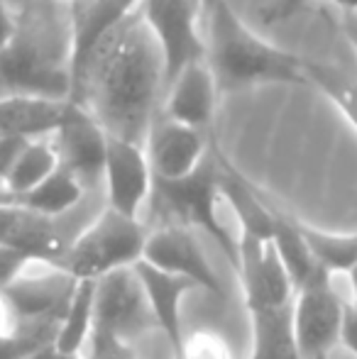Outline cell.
Segmentation results:
<instances>
[{
    "instance_id": "1",
    "label": "cell",
    "mask_w": 357,
    "mask_h": 359,
    "mask_svg": "<svg viewBox=\"0 0 357 359\" xmlns=\"http://www.w3.org/2000/svg\"><path fill=\"white\" fill-rule=\"evenodd\" d=\"M69 100L86 108L110 137L144 144L164 100V62L140 13L95 49Z\"/></svg>"
},
{
    "instance_id": "2",
    "label": "cell",
    "mask_w": 357,
    "mask_h": 359,
    "mask_svg": "<svg viewBox=\"0 0 357 359\" xmlns=\"http://www.w3.org/2000/svg\"><path fill=\"white\" fill-rule=\"evenodd\" d=\"M206 62L220 93L250 86H309L306 59H299L260 37L228 0L203 13Z\"/></svg>"
},
{
    "instance_id": "3",
    "label": "cell",
    "mask_w": 357,
    "mask_h": 359,
    "mask_svg": "<svg viewBox=\"0 0 357 359\" xmlns=\"http://www.w3.org/2000/svg\"><path fill=\"white\" fill-rule=\"evenodd\" d=\"M0 86L3 95L72 98L69 44H57V29L44 15H20L18 37L0 54Z\"/></svg>"
},
{
    "instance_id": "4",
    "label": "cell",
    "mask_w": 357,
    "mask_h": 359,
    "mask_svg": "<svg viewBox=\"0 0 357 359\" xmlns=\"http://www.w3.org/2000/svg\"><path fill=\"white\" fill-rule=\"evenodd\" d=\"M149 230L142 220L103 208L69 245L59 269L76 281H98L120 269H133L144 257Z\"/></svg>"
},
{
    "instance_id": "5",
    "label": "cell",
    "mask_w": 357,
    "mask_h": 359,
    "mask_svg": "<svg viewBox=\"0 0 357 359\" xmlns=\"http://www.w3.org/2000/svg\"><path fill=\"white\" fill-rule=\"evenodd\" d=\"M154 196L164 203V208L177 217L179 225L201 227L208 232L220 250L228 255L233 266L240 264V240L233 235L230 225L223 220V194H220V156L208 154V159L194 171L177 181H154Z\"/></svg>"
},
{
    "instance_id": "6",
    "label": "cell",
    "mask_w": 357,
    "mask_h": 359,
    "mask_svg": "<svg viewBox=\"0 0 357 359\" xmlns=\"http://www.w3.org/2000/svg\"><path fill=\"white\" fill-rule=\"evenodd\" d=\"M164 62V90L181 69L206 59V34L198 29L196 0H142L137 8Z\"/></svg>"
},
{
    "instance_id": "7",
    "label": "cell",
    "mask_w": 357,
    "mask_h": 359,
    "mask_svg": "<svg viewBox=\"0 0 357 359\" xmlns=\"http://www.w3.org/2000/svg\"><path fill=\"white\" fill-rule=\"evenodd\" d=\"M348 298L335 291L333 276L318 269L294 296V332L301 359H325L340 345Z\"/></svg>"
},
{
    "instance_id": "8",
    "label": "cell",
    "mask_w": 357,
    "mask_h": 359,
    "mask_svg": "<svg viewBox=\"0 0 357 359\" xmlns=\"http://www.w3.org/2000/svg\"><path fill=\"white\" fill-rule=\"evenodd\" d=\"M152 330H157V320L135 266L113 271L95 281L93 332L120 337L135 345L137 337Z\"/></svg>"
},
{
    "instance_id": "9",
    "label": "cell",
    "mask_w": 357,
    "mask_h": 359,
    "mask_svg": "<svg viewBox=\"0 0 357 359\" xmlns=\"http://www.w3.org/2000/svg\"><path fill=\"white\" fill-rule=\"evenodd\" d=\"M105 208L140 220V213L154 194V171L144 144L110 137L103 166Z\"/></svg>"
},
{
    "instance_id": "10",
    "label": "cell",
    "mask_w": 357,
    "mask_h": 359,
    "mask_svg": "<svg viewBox=\"0 0 357 359\" xmlns=\"http://www.w3.org/2000/svg\"><path fill=\"white\" fill-rule=\"evenodd\" d=\"M142 262L157 266L159 271L191 281L196 288H203V291L213 293L218 301H225L223 281L218 279L210 262L206 259L191 227L169 222L157 230H149Z\"/></svg>"
},
{
    "instance_id": "11",
    "label": "cell",
    "mask_w": 357,
    "mask_h": 359,
    "mask_svg": "<svg viewBox=\"0 0 357 359\" xmlns=\"http://www.w3.org/2000/svg\"><path fill=\"white\" fill-rule=\"evenodd\" d=\"M59 166L67 169L86 191L103 184L108 133L86 108L69 100V113L52 135Z\"/></svg>"
},
{
    "instance_id": "12",
    "label": "cell",
    "mask_w": 357,
    "mask_h": 359,
    "mask_svg": "<svg viewBox=\"0 0 357 359\" xmlns=\"http://www.w3.org/2000/svg\"><path fill=\"white\" fill-rule=\"evenodd\" d=\"M76 237V232L69 230L67 217L52 220V217L32 213L25 205L15 203L13 196L0 203V245L22 252L32 262L59 266L69 245Z\"/></svg>"
},
{
    "instance_id": "13",
    "label": "cell",
    "mask_w": 357,
    "mask_h": 359,
    "mask_svg": "<svg viewBox=\"0 0 357 359\" xmlns=\"http://www.w3.org/2000/svg\"><path fill=\"white\" fill-rule=\"evenodd\" d=\"M142 0H72L69 3V69L72 88L95 49L123 27Z\"/></svg>"
},
{
    "instance_id": "14",
    "label": "cell",
    "mask_w": 357,
    "mask_h": 359,
    "mask_svg": "<svg viewBox=\"0 0 357 359\" xmlns=\"http://www.w3.org/2000/svg\"><path fill=\"white\" fill-rule=\"evenodd\" d=\"M238 274L250 313L271 311V308H284L294 303V281L269 240L243 237Z\"/></svg>"
},
{
    "instance_id": "15",
    "label": "cell",
    "mask_w": 357,
    "mask_h": 359,
    "mask_svg": "<svg viewBox=\"0 0 357 359\" xmlns=\"http://www.w3.org/2000/svg\"><path fill=\"white\" fill-rule=\"evenodd\" d=\"M154 181H177L194 174L208 159V144L201 130L159 115L144 140Z\"/></svg>"
},
{
    "instance_id": "16",
    "label": "cell",
    "mask_w": 357,
    "mask_h": 359,
    "mask_svg": "<svg viewBox=\"0 0 357 359\" xmlns=\"http://www.w3.org/2000/svg\"><path fill=\"white\" fill-rule=\"evenodd\" d=\"M218 83L210 72L208 62L189 64L174 76V81L164 90L162 115L174 123H181L186 128H194L206 133L215 115V103H218Z\"/></svg>"
},
{
    "instance_id": "17",
    "label": "cell",
    "mask_w": 357,
    "mask_h": 359,
    "mask_svg": "<svg viewBox=\"0 0 357 359\" xmlns=\"http://www.w3.org/2000/svg\"><path fill=\"white\" fill-rule=\"evenodd\" d=\"M140 281H142L144 296L152 308V316L157 320V330L172 345L174 357H179L184 352V327H181V298L189 291H196V284L179 276H172L167 271H159L157 266L147 264V262H140L135 264Z\"/></svg>"
},
{
    "instance_id": "18",
    "label": "cell",
    "mask_w": 357,
    "mask_h": 359,
    "mask_svg": "<svg viewBox=\"0 0 357 359\" xmlns=\"http://www.w3.org/2000/svg\"><path fill=\"white\" fill-rule=\"evenodd\" d=\"M69 113V100L0 95V140L52 137Z\"/></svg>"
},
{
    "instance_id": "19",
    "label": "cell",
    "mask_w": 357,
    "mask_h": 359,
    "mask_svg": "<svg viewBox=\"0 0 357 359\" xmlns=\"http://www.w3.org/2000/svg\"><path fill=\"white\" fill-rule=\"evenodd\" d=\"M220 194L240 235L252 237V240H271L276 208H271L223 156H220Z\"/></svg>"
},
{
    "instance_id": "20",
    "label": "cell",
    "mask_w": 357,
    "mask_h": 359,
    "mask_svg": "<svg viewBox=\"0 0 357 359\" xmlns=\"http://www.w3.org/2000/svg\"><path fill=\"white\" fill-rule=\"evenodd\" d=\"M250 320H252L250 359H301L294 332V303L250 313Z\"/></svg>"
},
{
    "instance_id": "21",
    "label": "cell",
    "mask_w": 357,
    "mask_h": 359,
    "mask_svg": "<svg viewBox=\"0 0 357 359\" xmlns=\"http://www.w3.org/2000/svg\"><path fill=\"white\" fill-rule=\"evenodd\" d=\"M86 194L88 191L67 169L59 166L49 179H44L39 186H34L29 194L15 198V203L25 205L32 213L52 217V220H62V217L72 215L86 201Z\"/></svg>"
},
{
    "instance_id": "22",
    "label": "cell",
    "mask_w": 357,
    "mask_h": 359,
    "mask_svg": "<svg viewBox=\"0 0 357 359\" xmlns=\"http://www.w3.org/2000/svg\"><path fill=\"white\" fill-rule=\"evenodd\" d=\"M59 169V156L54 149L52 137H39V140H27L20 149V154L15 156L13 169H10L8 179H5L3 191L13 198L29 194L34 186H39L44 179L54 174Z\"/></svg>"
},
{
    "instance_id": "23",
    "label": "cell",
    "mask_w": 357,
    "mask_h": 359,
    "mask_svg": "<svg viewBox=\"0 0 357 359\" xmlns=\"http://www.w3.org/2000/svg\"><path fill=\"white\" fill-rule=\"evenodd\" d=\"M93 313H95V281H79L67 313L59 323L54 345L72 355H83L90 335H93Z\"/></svg>"
},
{
    "instance_id": "24",
    "label": "cell",
    "mask_w": 357,
    "mask_h": 359,
    "mask_svg": "<svg viewBox=\"0 0 357 359\" xmlns=\"http://www.w3.org/2000/svg\"><path fill=\"white\" fill-rule=\"evenodd\" d=\"M269 242L276 250V255H279L281 264H284L286 271H289L296 291H299V288L321 269V266L316 264L314 255H311L309 245H306L299 220H291L289 215L276 210L274 235H271Z\"/></svg>"
},
{
    "instance_id": "25",
    "label": "cell",
    "mask_w": 357,
    "mask_h": 359,
    "mask_svg": "<svg viewBox=\"0 0 357 359\" xmlns=\"http://www.w3.org/2000/svg\"><path fill=\"white\" fill-rule=\"evenodd\" d=\"M301 232L314 255L316 264L330 276L350 274L357 266V232L355 235H335V232H323L309 227L301 222Z\"/></svg>"
},
{
    "instance_id": "26",
    "label": "cell",
    "mask_w": 357,
    "mask_h": 359,
    "mask_svg": "<svg viewBox=\"0 0 357 359\" xmlns=\"http://www.w3.org/2000/svg\"><path fill=\"white\" fill-rule=\"evenodd\" d=\"M306 79L309 86H316L325 93V98L333 100L335 108L348 118V123L357 130V83L348 79L343 72L325 64L306 62Z\"/></svg>"
},
{
    "instance_id": "27",
    "label": "cell",
    "mask_w": 357,
    "mask_h": 359,
    "mask_svg": "<svg viewBox=\"0 0 357 359\" xmlns=\"http://www.w3.org/2000/svg\"><path fill=\"white\" fill-rule=\"evenodd\" d=\"M184 359H233L230 345L215 332H194L184 340Z\"/></svg>"
},
{
    "instance_id": "28",
    "label": "cell",
    "mask_w": 357,
    "mask_h": 359,
    "mask_svg": "<svg viewBox=\"0 0 357 359\" xmlns=\"http://www.w3.org/2000/svg\"><path fill=\"white\" fill-rule=\"evenodd\" d=\"M83 359H137L133 342H125L120 337L93 332L83 350Z\"/></svg>"
},
{
    "instance_id": "29",
    "label": "cell",
    "mask_w": 357,
    "mask_h": 359,
    "mask_svg": "<svg viewBox=\"0 0 357 359\" xmlns=\"http://www.w3.org/2000/svg\"><path fill=\"white\" fill-rule=\"evenodd\" d=\"M29 264H32V259L27 255L0 245V291L13 286L29 269Z\"/></svg>"
},
{
    "instance_id": "30",
    "label": "cell",
    "mask_w": 357,
    "mask_h": 359,
    "mask_svg": "<svg viewBox=\"0 0 357 359\" xmlns=\"http://www.w3.org/2000/svg\"><path fill=\"white\" fill-rule=\"evenodd\" d=\"M306 3H309V0H271V3L260 15H262L264 25H276V22L289 20L291 15H294L296 10ZM330 3H335L338 8H343V13H348V10H357V0H330Z\"/></svg>"
},
{
    "instance_id": "31",
    "label": "cell",
    "mask_w": 357,
    "mask_h": 359,
    "mask_svg": "<svg viewBox=\"0 0 357 359\" xmlns=\"http://www.w3.org/2000/svg\"><path fill=\"white\" fill-rule=\"evenodd\" d=\"M340 347H343L348 355L357 359V308L353 303H345L343 313V327H340Z\"/></svg>"
},
{
    "instance_id": "32",
    "label": "cell",
    "mask_w": 357,
    "mask_h": 359,
    "mask_svg": "<svg viewBox=\"0 0 357 359\" xmlns=\"http://www.w3.org/2000/svg\"><path fill=\"white\" fill-rule=\"evenodd\" d=\"M18 27H20V15L13 13L8 0H0V54L18 37Z\"/></svg>"
},
{
    "instance_id": "33",
    "label": "cell",
    "mask_w": 357,
    "mask_h": 359,
    "mask_svg": "<svg viewBox=\"0 0 357 359\" xmlns=\"http://www.w3.org/2000/svg\"><path fill=\"white\" fill-rule=\"evenodd\" d=\"M25 142H27V140H0V191H3L5 179H8L10 169H13L15 156L20 154Z\"/></svg>"
},
{
    "instance_id": "34",
    "label": "cell",
    "mask_w": 357,
    "mask_h": 359,
    "mask_svg": "<svg viewBox=\"0 0 357 359\" xmlns=\"http://www.w3.org/2000/svg\"><path fill=\"white\" fill-rule=\"evenodd\" d=\"M29 359H83V355H72V352H64L52 342V345H44L42 350H37Z\"/></svg>"
},
{
    "instance_id": "35",
    "label": "cell",
    "mask_w": 357,
    "mask_h": 359,
    "mask_svg": "<svg viewBox=\"0 0 357 359\" xmlns=\"http://www.w3.org/2000/svg\"><path fill=\"white\" fill-rule=\"evenodd\" d=\"M343 32H345V39L353 44V49L357 52V10L343 13Z\"/></svg>"
},
{
    "instance_id": "36",
    "label": "cell",
    "mask_w": 357,
    "mask_h": 359,
    "mask_svg": "<svg viewBox=\"0 0 357 359\" xmlns=\"http://www.w3.org/2000/svg\"><path fill=\"white\" fill-rule=\"evenodd\" d=\"M348 284H350V296H353L350 298V303L357 308V266L348 274Z\"/></svg>"
},
{
    "instance_id": "37",
    "label": "cell",
    "mask_w": 357,
    "mask_h": 359,
    "mask_svg": "<svg viewBox=\"0 0 357 359\" xmlns=\"http://www.w3.org/2000/svg\"><path fill=\"white\" fill-rule=\"evenodd\" d=\"M218 3V0H196V5H198V10H201V15L206 13V10H210L213 5Z\"/></svg>"
},
{
    "instance_id": "38",
    "label": "cell",
    "mask_w": 357,
    "mask_h": 359,
    "mask_svg": "<svg viewBox=\"0 0 357 359\" xmlns=\"http://www.w3.org/2000/svg\"><path fill=\"white\" fill-rule=\"evenodd\" d=\"M8 198H10V196L5 194V191H0V203H5V201H8Z\"/></svg>"
},
{
    "instance_id": "39",
    "label": "cell",
    "mask_w": 357,
    "mask_h": 359,
    "mask_svg": "<svg viewBox=\"0 0 357 359\" xmlns=\"http://www.w3.org/2000/svg\"><path fill=\"white\" fill-rule=\"evenodd\" d=\"M52 3H62V0H52ZM64 3H72V0H64Z\"/></svg>"
},
{
    "instance_id": "40",
    "label": "cell",
    "mask_w": 357,
    "mask_h": 359,
    "mask_svg": "<svg viewBox=\"0 0 357 359\" xmlns=\"http://www.w3.org/2000/svg\"><path fill=\"white\" fill-rule=\"evenodd\" d=\"M174 359H184V357H174Z\"/></svg>"
}]
</instances>
